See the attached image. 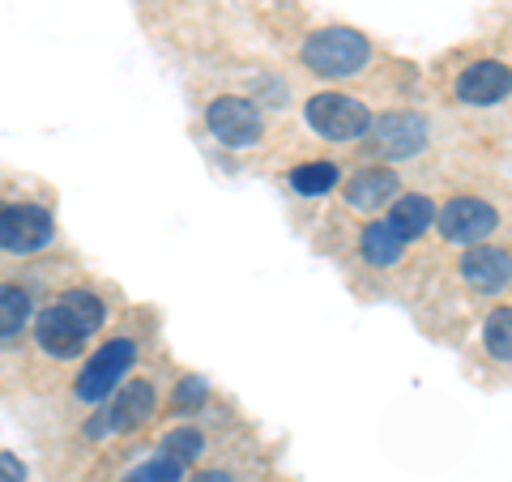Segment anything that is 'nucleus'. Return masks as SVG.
Returning a JSON list of instances; mask_svg holds the SVG:
<instances>
[{
	"label": "nucleus",
	"mask_w": 512,
	"mask_h": 482,
	"mask_svg": "<svg viewBox=\"0 0 512 482\" xmlns=\"http://www.w3.org/2000/svg\"><path fill=\"white\" fill-rule=\"evenodd\" d=\"M103 320H107V308H103L99 295H90V291H64L52 303V308H43L39 325H35V342H39L43 355L73 359V355H82L86 337L99 329Z\"/></svg>",
	"instance_id": "obj_1"
},
{
	"label": "nucleus",
	"mask_w": 512,
	"mask_h": 482,
	"mask_svg": "<svg viewBox=\"0 0 512 482\" xmlns=\"http://www.w3.org/2000/svg\"><path fill=\"white\" fill-rule=\"evenodd\" d=\"M367 60H372V43L350 26H325L303 39V64L316 77H333V82L338 77H355Z\"/></svg>",
	"instance_id": "obj_2"
},
{
	"label": "nucleus",
	"mask_w": 512,
	"mask_h": 482,
	"mask_svg": "<svg viewBox=\"0 0 512 482\" xmlns=\"http://www.w3.org/2000/svg\"><path fill=\"white\" fill-rule=\"evenodd\" d=\"M303 116H308V124L329 141H359V137L372 133L367 107L359 99H350V94H312Z\"/></svg>",
	"instance_id": "obj_3"
},
{
	"label": "nucleus",
	"mask_w": 512,
	"mask_h": 482,
	"mask_svg": "<svg viewBox=\"0 0 512 482\" xmlns=\"http://www.w3.org/2000/svg\"><path fill=\"white\" fill-rule=\"evenodd\" d=\"M137 359V346L128 342V337H111V342H103L99 350L90 355L86 363V372L77 376V401H86V406H94V401H103L111 389L120 384V376L133 367Z\"/></svg>",
	"instance_id": "obj_4"
},
{
	"label": "nucleus",
	"mask_w": 512,
	"mask_h": 482,
	"mask_svg": "<svg viewBox=\"0 0 512 482\" xmlns=\"http://www.w3.org/2000/svg\"><path fill=\"white\" fill-rule=\"evenodd\" d=\"M52 214L43 210V205H30V201H9L5 210H0V248L5 252H39L52 244Z\"/></svg>",
	"instance_id": "obj_5"
},
{
	"label": "nucleus",
	"mask_w": 512,
	"mask_h": 482,
	"mask_svg": "<svg viewBox=\"0 0 512 482\" xmlns=\"http://www.w3.org/2000/svg\"><path fill=\"white\" fill-rule=\"evenodd\" d=\"M205 124H210V133L231 150H244L261 137V116H256V107L248 99H235V94L214 99L210 111H205Z\"/></svg>",
	"instance_id": "obj_6"
},
{
	"label": "nucleus",
	"mask_w": 512,
	"mask_h": 482,
	"mask_svg": "<svg viewBox=\"0 0 512 482\" xmlns=\"http://www.w3.org/2000/svg\"><path fill=\"white\" fill-rule=\"evenodd\" d=\"M436 227L453 244H478V239H487L495 231V210L478 197H453L436 214Z\"/></svg>",
	"instance_id": "obj_7"
},
{
	"label": "nucleus",
	"mask_w": 512,
	"mask_h": 482,
	"mask_svg": "<svg viewBox=\"0 0 512 482\" xmlns=\"http://www.w3.org/2000/svg\"><path fill=\"white\" fill-rule=\"evenodd\" d=\"M427 146V124L410 111H393V116L372 120V150L384 158H410Z\"/></svg>",
	"instance_id": "obj_8"
},
{
	"label": "nucleus",
	"mask_w": 512,
	"mask_h": 482,
	"mask_svg": "<svg viewBox=\"0 0 512 482\" xmlns=\"http://www.w3.org/2000/svg\"><path fill=\"white\" fill-rule=\"evenodd\" d=\"M512 94V69L500 60H474L466 73L457 77V99L470 107H491Z\"/></svg>",
	"instance_id": "obj_9"
},
{
	"label": "nucleus",
	"mask_w": 512,
	"mask_h": 482,
	"mask_svg": "<svg viewBox=\"0 0 512 482\" xmlns=\"http://www.w3.org/2000/svg\"><path fill=\"white\" fill-rule=\"evenodd\" d=\"M461 278H466L474 291H483V295H495V291H504V286L512 282V256L500 252V248H470L466 256H461Z\"/></svg>",
	"instance_id": "obj_10"
},
{
	"label": "nucleus",
	"mask_w": 512,
	"mask_h": 482,
	"mask_svg": "<svg viewBox=\"0 0 512 482\" xmlns=\"http://www.w3.org/2000/svg\"><path fill=\"white\" fill-rule=\"evenodd\" d=\"M154 406H158V397H154V384L146 380H128L120 397L111 401V414H107V427L111 431H133L141 423H150L154 419Z\"/></svg>",
	"instance_id": "obj_11"
},
{
	"label": "nucleus",
	"mask_w": 512,
	"mask_h": 482,
	"mask_svg": "<svg viewBox=\"0 0 512 482\" xmlns=\"http://www.w3.org/2000/svg\"><path fill=\"white\" fill-rule=\"evenodd\" d=\"M389 201H397V175L393 171H355L346 184V205L355 210L372 214V210H384Z\"/></svg>",
	"instance_id": "obj_12"
},
{
	"label": "nucleus",
	"mask_w": 512,
	"mask_h": 482,
	"mask_svg": "<svg viewBox=\"0 0 512 482\" xmlns=\"http://www.w3.org/2000/svg\"><path fill=\"white\" fill-rule=\"evenodd\" d=\"M389 227L397 231V239H402V244H410V239H419V235H427V227L431 222H436V210H431V201L427 197H397L393 201V210H389Z\"/></svg>",
	"instance_id": "obj_13"
},
{
	"label": "nucleus",
	"mask_w": 512,
	"mask_h": 482,
	"mask_svg": "<svg viewBox=\"0 0 512 482\" xmlns=\"http://www.w3.org/2000/svg\"><path fill=\"white\" fill-rule=\"evenodd\" d=\"M359 248H363V256H367V261H372V265H397V261H402V239H397V231L389 227V222H367V227H363V235H359Z\"/></svg>",
	"instance_id": "obj_14"
},
{
	"label": "nucleus",
	"mask_w": 512,
	"mask_h": 482,
	"mask_svg": "<svg viewBox=\"0 0 512 482\" xmlns=\"http://www.w3.org/2000/svg\"><path fill=\"white\" fill-rule=\"evenodd\" d=\"M483 342H487V355L512 363V308H495L483 325Z\"/></svg>",
	"instance_id": "obj_15"
},
{
	"label": "nucleus",
	"mask_w": 512,
	"mask_h": 482,
	"mask_svg": "<svg viewBox=\"0 0 512 482\" xmlns=\"http://www.w3.org/2000/svg\"><path fill=\"white\" fill-rule=\"evenodd\" d=\"M338 184V167L333 163H303L291 171V188L303 197H325V192Z\"/></svg>",
	"instance_id": "obj_16"
},
{
	"label": "nucleus",
	"mask_w": 512,
	"mask_h": 482,
	"mask_svg": "<svg viewBox=\"0 0 512 482\" xmlns=\"http://www.w3.org/2000/svg\"><path fill=\"white\" fill-rule=\"evenodd\" d=\"M26 312H30L26 291H18V286H5V295H0V337H5V342H13V337L22 333Z\"/></svg>",
	"instance_id": "obj_17"
},
{
	"label": "nucleus",
	"mask_w": 512,
	"mask_h": 482,
	"mask_svg": "<svg viewBox=\"0 0 512 482\" xmlns=\"http://www.w3.org/2000/svg\"><path fill=\"white\" fill-rule=\"evenodd\" d=\"M180 478H184V461L167 453V457H154L146 465H137L128 482H180Z\"/></svg>",
	"instance_id": "obj_18"
},
{
	"label": "nucleus",
	"mask_w": 512,
	"mask_h": 482,
	"mask_svg": "<svg viewBox=\"0 0 512 482\" xmlns=\"http://www.w3.org/2000/svg\"><path fill=\"white\" fill-rule=\"evenodd\" d=\"M205 397H210V389H205V380H201V376H188V380L175 384L171 406L180 410V414H188V410H201V406H205Z\"/></svg>",
	"instance_id": "obj_19"
},
{
	"label": "nucleus",
	"mask_w": 512,
	"mask_h": 482,
	"mask_svg": "<svg viewBox=\"0 0 512 482\" xmlns=\"http://www.w3.org/2000/svg\"><path fill=\"white\" fill-rule=\"evenodd\" d=\"M163 444H167V453H171V457H180V461H197V457H201V448H205L201 431H171Z\"/></svg>",
	"instance_id": "obj_20"
},
{
	"label": "nucleus",
	"mask_w": 512,
	"mask_h": 482,
	"mask_svg": "<svg viewBox=\"0 0 512 482\" xmlns=\"http://www.w3.org/2000/svg\"><path fill=\"white\" fill-rule=\"evenodd\" d=\"M201 482H231L227 474H201Z\"/></svg>",
	"instance_id": "obj_21"
}]
</instances>
